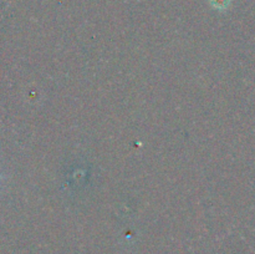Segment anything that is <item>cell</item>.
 <instances>
[{
    "mask_svg": "<svg viewBox=\"0 0 255 254\" xmlns=\"http://www.w3.org/2000/svg\"><path fill=\"white\" fill-rule=\"evenodd\" d=\"M209 1H211V5L214 9L226 10L231 5L232 0H209Z\"/></svg>",
    "mask_w": 255,
    "mask_h": 254,
    "instance_id": "6da1fadb",
    "label": "cell"
}]
</instances>
